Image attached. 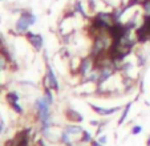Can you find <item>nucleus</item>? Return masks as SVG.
Masks as SVG:
<instances>
[{"instance_id":"1","label":"nucleus","mask_w":150,"mask_h":146,"mask_svg":"<svg viewBox=\"0 0 150 146\" xmlns=\"http://www.w3.org/2000/svg\"><path fill=\"white\" fill-rule=\"evenodd\" d=\"M49 106L48 101L45 100V97H39V99L35 101V109H36L37 117L41 121V129H49L52 125V122L49 121L51 118V112H49Z\"/></svg>"},{"instance_id":"2","label":"nucleus","mask_w":150,"mask_h":146,"mask_svg":"<svg viewBox=\"0 0 150 146\" xmlns=\"http://www.w3.org/2000/svg\"><path fill=\"white\" fill-rule=\"evenodd\" d=\"M42 85H44V89H52L56 92L59 90V81L54 76V72L51 65H47V73L44 80H42Z\"/></svg>"},{"instance_id":"3","label":"nucleus","mask_w":150,"mask_h":146,"mask_svg":"<svg viewBox=\"0 0 150 146\" xmlns=\"http://www.w3.org/2000/svg\"><path fill=\"white\" fill-rule=\"evenodd\" d=\"M93 69H94V60H93L92 56H88V57L81 59L80 65L77 67L76 73H79L81 77H86Z\"/></svg>"},{"instance_id":"4","label":"nucleus","mask_w":150,"mask_h":146,"mask_svg":"<svg viewBox=\"0 0 150 146\" xmlns=\"http://www.w3.org/2000/svg\"><path fill=\"white\" fill-rule=\"evenodd\" d=\"M28 15L29 12L28 11H24L23 13H21V16L19 17V20L16 21V24H15V29H16L17 33L20 35H25L27 32H28V28L29 26H31V23H29V19H28Z\"/></svg>"},{"instance_id":"5","label":"nucleus","mask_w":150,"mask_h":146,"mask_svg":"<svg viewBox=\"0 0 150 146\" xmlns=\"http://www.w3.org/2000/svg\"><path fill=\"white\" fill-rule=\"evenodd\" d=\"M134 35H136L138 44H145V43L150 41V29L145 24H141V26L137 27L136 31H134Z\"/></svg>"},{"instance_id":"6","label":"nucleus","mask_w":150,"mask_h":146,"mask_svg":"<svg viewBox=\"0 0 150 146\" xmlns=\"http://www.w3.org/2000/svg\"><path fill=\"white\" fill-rule=\"evenodd\" d=\"M25 37L29 41V44L33 47L35 51H41L42 44H44V39H42L41 35H36V33H33V32L28 31L25 33Z\"/></svg>"},{"instance_id":"7","label":"nucleus","mask_w":150,"mask_h":146,"mask_svg":"<svg viewBox=\"0 0 150 146\" xmlns=\"http://www.w3.org/2000/svg\"><path fill=\"white\" fill-rule=\"evenodd\" d=\"M89 106L92 108V110H93L94 113H97L98 116H104V117H106V116H112L116 112H118V110L124 109V106H114V108H109V109H106V108H101V106H97V105H93V104H91V102H89Z\"/></svg>"},{"instance_id":"8","label":"nucleus","mask_w":150,"mask_h":146,"mask_svg":"<svg viewBox=\"0 0 150 146\" xmlns=\"http://www.w3.org/2000/svg\"><path fill=\"white\" fill-rule=\"evenodd\" d=\"M31 130L25 129L23 132H20L16 134V137L13 138L16 146H29V142H31Z\"/></svg>"},{"instance_id":"9","label":"nucleus","mask_w":150,"mask_h":146,"mask_svg":"<svg viewBox=\"0 0 150 146\" xmlns=\"http://www.w3.org/2000/svg\"><path fill=\"white\" fill-rule=\"evenodd\" d=\"M65 117H67V120L69 121V122H82V120H84V117H82V114H80L77 110H74V109H67L65 110Z\"/></svg>"},{"instance_id":"10","label":"nucleus","mask_w":150,"mask_h":146,"mask_svg":"<svg viewBox=\"0 0 150 146\" xmlns=\"http://www.w3.org/2000/svg\"><path fill=\"white\" fill-rule=\"evenodd\" d=\"M64 130H65L68 134H71V135H73V134H81L82 133V128L80 126V125H74V124H69V125H67L65 128H64Z\"/></svg>"},{"instance_id":"11","label":"nucleus","mask_w":150,"mask_h":146,"mask_svg":"<svg viewBox=\"0 0 150 146\" xmlns=\"http://www.w3.org/2000/svg\"><path fill=\"white\" fill-rule=\"evenodd\" d=\"M132 105H133V102L130 101V102H127V104L124 106V109H122V113H121V117H120V120H118V125H122V124L125 122V120H126L127 114H129V112H130Z\"/></svg>"},{"instance_id":"12","label":"nucleus","mask_w":150,"mask_h":146,"mask_svg":"<svg viewBox=\"0 0 150 146\" xmlns=\"http://www.w3.org/2000/svg\"><path fill=\"white\" fill-rule=\"evenodd\" d=\"M60 142L64 143V145H67V146H72L71 134H68L65 130H64V132H61V134H60Z\"/></svg>"},{"instance_id":"13","label":"nucleus","mask_w":150,"mask_h":146,"mask_svg":"<svg viewBox=\"0 0 150 146\" xmlns=\"http://www.w3.org/2000/svg\"><path fill=\"white\" fill-rule=\"evenodd\" d=\"M6 100L9 105H12V104H15V102L19 101V94H17L16 92H8L6 94Z\"/></svg>"},{"instance_id":"14","label":"nucleus","mask_w":150,"mask_h":146,"mask_svg":"<svg viewBox=\"0 0 150 146\" xmlns=\"http://www.w3.org/2000/svg\"><path fill=\"white\" fill-rule=\"evenodd\" d=\"M93 140L92 138V134L88 132V130H82V133H81V138H80V142H82V143H86V142H89L91 143V141Z\"/></svg>"},{"instance_id":"15","label":"nucleus","mask_w":150,"mask_h":146,"mask_svg":"<svg viewBox=\"0 0 150 146\" xmlns=\"http://www.w3.org/2000/svg\"><path fill=\"white\" fill-rule=\"evenodd\" d=\"M74 12H79L80 15H82V17H84V19H88V15L85 13L84 8H82L81 1H76V4H74Z\"/></svg>"},{"instance_id":"16","label":"nucleus","mask_w":150,"mask_h":146,"mask_svg":"<svg viewBox=\"0 0 150 146\" xmlns=\"http://www.w3.org/2000/svg\"><path fill=\"white\" fill-rule=\"evenodd\" d=\"M141 8L144 9V15H150V0H142Z\"/></svg>"},{"instance_id":"17","label":"nucleus","mask_w":150,"mask_h":146,"mask_svg":"<svg viewBox=\"0 0 150 146\" xmlns=\"http://www.w3.org/2000/svg\"><path fill=\"white\" fill-rule=\"evenodd\" d=\"M146 56L144 53H137V62H138V67H145L146 65Z\"/></svg>"},{"instance_id":"18","label":"nucleus","mask_w":150,"mask_h":146,"mask_svg":"<svg viewBox=\"0 0 150 146\" xmlns=\"http://www.w3.org/2000/svg\"><path fill=\"white\" fill-rule=\"evenodd\" d=\"M51 90H52V89H45V90H44V97H45V100L48 101L49 105L53 104V96H52V92H51Z\"/></svg>"},{"instance_id":"19","label":"nucleus","mask_w":150,"mask_h":146,"mask_svg":"<svg viewBox=\"0 0 150 146\" xmlns=\"http://www.w3.org/2000/svg\"><path fill=\"white\" fill-rule=\"evenodd\" d=\"M130 133L133 135H138L139 133H142V126L141 125H133V128H132Z\"/></svg>"},{"instance_id":"20","label":"nucleus","mask_w":150,"mask_h":146,"mask_svg":"<svg viewBox=\"0 0 150 146\" xmlns=\"http://www.w3.org/2000/svg\"><path fill=\"white\" fill-rule=\"evenodd\" d=\"M11 108L17 113V114H23V113H24L23 108H21V106L19 105V102H15V104H12V105H11Z\"/></svg>"},{"instance_id":"21","label":"nucleus","mask_w":150,"mask_h":146,"mask_svg":"<svg viewBox=\"0 0 150 146\" xmlns=\"http://www.w3.org/2000/svg\"><path fill=\"white\" fill-rule=\"evenodd\" d=\"M142 24L147 26V28L150 29V15H144V19H142Z\"/></svg>"},{"instance_id":"22","label":"nucleus","mask_w":150,"mask_h":146,"mask_svg":"<svg viewBox=\"0 0 150 146\" xmlns=\"http://www.w3.org/2000/svg\"><path fill=\"white\" fill-rule=\"evenodd\" d=\"M98 142L101 143V145H105V143L108 142V137H106V135H100V137H98Z\"/></svg>"},{"instance_id":"23","label":"nucleus","mask_w":150,"mask_h":146,"mask_svg":"<svg viewBox=\"0 0 150 146\" xmlns=\"http://www.w3.org/2000/svg\"><path fill=\"white\" fill-rule=\"evenodd\" d=\"M28 19H29V23H31V26H33L35 23H36V16H35L33 13H31V12H29V15H28Z\"/></svg>"},{"instance_id":"24","label":"nucleus","mask_w":150,"mask_h":146,"mask_svg":"<svg viewBox=\"0 0 150 146\" xmlns=\"http://www.w3.org/2000/svg\"><path fill=\"white\" fill-rule=\"evenodd\" d=\"M91 146H104V145H101V143L98 142V140H92L91 141Z\"/></svg>"},{"instance_id":"25","label":"nucleus","mask_w":150,"mask_h":146,"mask_svg":"<svg viewBox=\"0 0 150 146\" xmlns=\"http://www.w3.org/2000/svg\"><path fill=\"white\" fill-rule=\"evenodd\" d=\"M91 125H92V126H100V125H101V124H100V121L92 120V121H91Z\"/></svg>"},{"instance_id":"26","label":"nucleus","mask_w":150,"mask_h":146,"mask_svg":"<svg viewBox=\"0 0 150 146\" xmlns=\"http://www.w3.org/2000/svg\"><path fill=\"white\" fill-rule=\"evenodd\" d=\"M89 8H91V11L94 9V0H89Z\"/></svg>"},{"instance_id":"27","label":"nucleus","mask_w":150,"mask_h":146,"mask_svg":"<svg viewBox=\"0 0 150 146\" xmlns=\"http://www.w3.org/2000/svg\"><path fill=\"white\" fill-rule=\"evenodd\" d=\"M3 129H4V122L3 121H0V133L3 132Z\"/></svg>"},{"instance_id":"28","label":"nucleus","mask_w":150,"mask_h":146,"mask_svg":"<svg viewBox=\"0 0 150 146\" xmlns=\"http://www.w3.org/2000/svg\"><path fill=\"white\" fill-rule=\"evenodd\" d=\"M146 146H150V134H149V137H147V140H146Z\"/></svg>"},{"instance_id":"29","label":"nucleus","mask_w":150,"mask_h":146,"mask_svg":"<svg viewBox=\"0 0 150 146\" xmlns=\"http://www.w3.org/2000/svg\"><path fill=\"white\" fill-rule=\"evenodd\" d=\"M0 1H1V0H0Z\"/></svg>"}]
</instances>
